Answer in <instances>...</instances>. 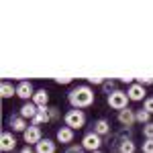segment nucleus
Returning <instances> with one entry per match:
<instances>
[{"label": "nucleus", "mask_w": 153, "mask_h": 153, "mask_svg": "<svg viewBox=\"0 0 153 153\" xmlns=\"http://www.w3.org/2000/svg\"><path fill=\"white\" fill-rule=\"evenodd\" d=\"M104 78H88V84H96V86H102Z\"/></svg>", "instance_id": "obj_27"}, {"label": "nucleus", "mask_w": 153, "mask_h": 153, "mask_svg": "<svg viewBox=\"0 0 153 153\" xmlns=\"http://www.w3.org/2000/svg\"><path fill=\"white\" fill-rule=\"evenodd\" d=\"M35 88H33V84L27 82V80H23V82L16 84V96L21 98V100H25V102H31L33 100V96H35Z\"/></svg>", "instance_id": "obj_5"}, {"label": "nucleus", "mask_w": 153, "mask_h": 153, "mask_svg": "<svg viewBox=\"0 0 153 153\" xmlns=\"http://www.w3.org/2000/svg\"><path fill=\"white\" fill-rule=\"evenodd\" d=\"M135 114H137V123H141L143 127L151 123V114H149L145 108H139V110H135Z\"/></svg>", "instance_id": "obj_19"}, {"label": "nucleus", "mask_w": 153, "mask_h": 153, "mask_svg": "<svg viewBox=\"0 0 153 153\" xmlns=\"http://www.w3.org/2000/svg\"><path fill=\"white\" fill-rule=\"evenodd\" d=\"M100 88H102V92H104L106 96H108V94H112L114 90H118V88H117V82H114V80H104Z\"/></svg>", "instance_id": "obj_20"}, {"label": "nucleus", "mask_w": 153, "mask_h": 153, "mask_svg": "<svg viewBox=\"0 0 153 153\" xmlns=\"http://www.w3.org/2000/svg\"><path fill=\"white\" fill-rule=\"evenodd\" d=\"M51 123V117H49V106H41L39 110H37L35 118L31 120V125L33 127H41V125H47Z\"/></svg>", "instance_id": "obj_10"}, {"label": "nucleus", "mask_w": 153, "mask_h": 153, "mask_svg": "<svg viewBox=\"0 0 153 153\" xmlns=\"http://www.w3.org/2000/svg\"><path fill=\"white\" fill-rule=\"evenodd\" d=\"M137 82L141 86H153V78H137Z\"/></svg>", "instance_id": "obj_26"}, {"label": "nucleus", "mask_w": 153, "mask_h": 153, "mask_svg": "<svg viewBox=\"0 0 153 153\" xmlns=\"http://www.w3.org/2000/svg\"><path fill=\"white\" fill-rule=\"evenodd\" d=\"M37 110H39V106L31 100V102H25V104L21 106V112H19V114H21L23 118H31V120H33L35 114H37Z\"/></svg>", "instance_id": "obj_14"}, {"label": "nucleus", "mask_w": 153, "mask_h": 153, "mask_svg": "<svg viewBox=\"0 0 153 153\" xmlns=\"http://www.w3.org/2000/svg\"><path fill=\"white\" fill-rule=\"evenodd\" d=\"M68 102H70L71 108L82 110V108H88V106L94 104L96 94H94V90L90 88V84H78V86H74L68 92Z\"/></svg>", "instance_id": "obj_1"}, {"label": "nucleus", "mask_w": 153, "mask_h": 153, "mask_svg": "<svg viewBox=\"0 0 153 153\" xmlns=\"http://www.w3.org/2000/svg\"><path fill=\"white\" fill-rule=\"evenodd\" d=\"M143 108H145L149 114H153V96H147V98H145V102H143Z\"/></svg>", "instance_id": "obj_25"}, {"label": "nucleus", "mask_w": 153, "mask_h": 153, "mask_svg": "<svg viewBox=\"0 0 153 153\" xmlns=\"http://www.w3.org/2000/svg\"><path fill=\"white\" fill-rule=\"evenodd\" d=\"M63 123H65V127H70V129H82L84 125H86V112L84 110H78V108H71L68 110L65 114H63Z\"/></svg>", "instance_id": "obj_2"}, {"label": "nucleus", "mask_w": 153, "mask_h": 153, "mask_svg": "<svg viewBox=\"0 0 153 153\" xmlns=\"http://www.w3.org/2000/svg\"><path fill=\"white\" fill-rule=\"evenodd\" d=\"M55 149H57V145H55V141L53 139H41V141L35 145V153H55Z\"/></svg>", "instance_id": "obj_12"}, {"label": "nucleus", "mask_w": 153, "mask_h": 153, "mask_svg": "<svg viewBox=\"0 0 153 153\" xmlns=\"http://www.w3.org/2000/svg\"><path fill=\"white\" fill-rule=\"evenodd\" d=\"M8 125H10V129L14 133H25V131L29 129V125H27V118H23L21 114H12L8 118Z\"/></svg>", "instance_id": "obj_11"}, {"label": "nucleus", "mask_w": 153, "mask_h": 153, "mask_svg": "<svg viewBox=\"0 0 153 153\" xmlns=\"http://www.w3.org/2000/svg\"><path fill=\"white\" fill-rule=\"evenodd\" d=\"M63 153H86V149H84L82 145H68V149Z\"/></svg>", "instance_id": "obj_22"}, {"label": "nucleus", "mask_w": 153, "mask_h": 153, "mask_svg": "<svg viewBox=\"0 0 153 153\" xmlns=\"http://www.w3.org/2000/svg\"><path fill=\"white\" fill-rule=\"evenodd\" d=\"M49 117H51V123H57L59 118H61V110H59L57 106H49Z\"/></svg>", "instance_id": "obj_21"}, {"label": "nucleus", "mask_w": 153, "mask_h": 153, "mask_svg": "<svg viewBox=\"0 0 153 153\" xmlns=\"http://www.w3.org/2000/svg\"><path fill=\"white\" fill-rule=\"evenodd\" d=\"M106 104L110 106L112 110H125V108H129V94L127 92H123V90H114L112 94L106 96Z\"/></svg>", "instance_id": "obj_3"}, {"label": "nucleus", "mask_w": 153, "mask_h": 153, "mask_svg": "<svg viewBox=\"0 0 153 153\" xmlns=\"http://www.w3.org/2000/svg\"><path fill=\"white\" fill-rule=\"evenodd\" d=\"M94 133L100 135V137L110 135V123H108L106 118H98V120H94Z\"/></svg>", "instance_id": "obj_15"}, {"label": "nucleus", "mask_w": 153, "mask_h": 153, "mask_svg": "<svg viewBox=\"0 0 153 153\" xmlns=\"http://www.w3.org/2000/svg\"><path fill=\"white\" fill-rule=\"evenodd\" d=\"M94 153H102V151H94Z\"/></svg>", "instance_id": "obj_32"}, {"label": "nucleus", "mask_w": 153, "mask_h": 153, "mask_svg": "<svg viewBox=\"0 0 153 153\" xmlns=\"http://www.w3.org/2000/svg\"><path fill=\"white\" fill-rule=\"evenodd\" d=\"M16 137L12 135V131H4L2 135H0V149L4 153H10L16 149Z\"/></svg>", "instance_id": "obj_6"}, {"label": "nucleus", "mask_w": 153, "mask_h": 153, "mask_svg": "<svg viewBox=\"0 0 153 153\" xmlns=\"http://www.w3.org/2000/svg\"><path fill=\"white\" fill-rule=\"evenodd\" d=\"M110 153H118V151H110Z\"/></svg>", "instance_id": "obj_31"}, {"label": "nucleus", "mask_w": 153, "mask_h": 153, "mask_svg": "<svg viewBox=\"0 0 153 153\" xmlns=\"http://www.w3.org/2000/svg\"><path fill=\"white\" fill-rule=\"evenodd\" d=\"M33 102H35L39 108H41V106H49V90H45V88L37 90L35 96H33Z\"/></svg>", "instance_id": "obj_16"}, {"label": "nucleus", "mask_w": 153, "mask_h": 153, "mask_svg": "<svg viewBox=\"0 0 153 153\" xmlns=\"http://www.w3.org/2000/svg\"><path fill=\"white\" fill-rule=\"evenodd\" d=\"M0 96L6 100V98H12V96H16V86H12V82H4L0 84Z\"/></svg>", "instance_id": "obj_17"}, {"label": "nucleus", "mask_w": 153, "mask_h": 153, "mask_svg": "<svg viewBox=\"0 0 153 153\" xmlns=\"http://www.w3.org/2000/svg\"><path fill=\"white\" fill-rule=\"evenodd\" d=\"M117 118H118V123H120L123 127H127V129H131V127L137 123V114H135L133 108H125V110H120Z\"/></svg>", "instance_id": "obj_9"}, {"label": "nucleus", "mask_w": 153, "mask_h": 153, "mask_svg": "<svg viewBox=\"0 0 153 153\" xmlns=\"http://www.w3.org/2000/svg\"><path fill=\"white\" fill-rule=\"evenodd\" d=\"M143 137H145V139H153V123H149V125L143 127Z\"/></svg>", "instance_id": "obj_24"}, {"label": "nucleus", "mask_w": 153, "mask_h": 153, "mask_svg": "<svg viewBox=\"0 0 153 153\" xmlns=\"http://www.w3.org/2000/svg\"><path fill=\"white\" fill-rule=\"evenodd\" d=\"M43 137H41V127H29V129L23 133V141L27 143V145H37V143L41 141Z\"/></svg>", "instance_id": "obj_8"}, {"label": "nucleus", "mask_w": 153, "mask_h": 153, "mask_svg": "<svg viewBox=\"0 0 153 153\" xmlns=\"http://www.w3.org/2000/svg\"><path fill=\"white\" fill-rule=\"evenodd\" d=\"M141 149H143V153H153V139H145Z\"/></svg>", "instance_id": "obj_23"}, {"label": "nucleus", "mask_w": 153, "mask_h": 153, "mask_svg": "<svg viewBox=\"0 0 153 153\" xmlns=\"http://www.w3.org/2000/svg\"><path fill=\"white\" fill-rule=\"evenodd\" d=\"M118 153H135L137 151V145H135V141L133 139H125V141L118 143Z\"/></svg>", "instance_id": "obj_18"}, {"label": "nucleus", "mask_w": 153, "mask_h": 153, "mask_svg": "<svg viewBox=\"0 0 153 153\" xmlns=\"http://www.w3.org/2000/svg\"><path fill=\"white\" fill-rule=\"evenodd\" d=\"M120 82H123V84H129V86H131V84H135V82H133V78H120Z\"/></svg>", "instance_id": "obj_30"}, {"label": "nucleus", "mask_w": 153, "mask_h": 153, "mask_svg": "<svg viewBox=\"0 0 153 153\" xmlns=\"http://www.w3.org/2000/svg\"><path fill=\"white\" fill-rule=\"evenodd\" d=\"M127 94H129V100L131 102H145V98H147V92H145V86H141L139 82L131 84L129 90H127Z\"/></svg>", "instance_id": "obj_7"}, {"label": "nucleus", "mask_w": 153, "mask_h": 153, "mask_svg": "<svg viewBox=\"0 0 153 153\" xmlns=\"http://www.w3.org/2000/svg\"><path fill=\"white\" fill-rule=\"evenodd\" d=\"M55 139H57V143L71 145V141H74V129H70V127H59Z\"/></svg>", "instance_id": "obj_13"}, {"label": "nucleus", "mask_w": 153, "mask_h": 153, "mask_svg": "<svg viewBox=\"0 0 153 153\" xmlns=\"http://www.w3.org/2000/svg\"><path fill=\"white\" fill-rule=\"evenodd\" d=\"M55 82H57V84H70L71 78H55Z\"/></svg>", "instance_id": "obj_29"}, {"label": "nucleus", "mask_w": 153, "mask_h": 153, "mask_svg": "<svg viewBox=\"0 0 153 153\" xmlns=\"http://www.w3.org/2000/svg\"><path fill=\"white\" fill-rule=\"evenodd\" d=\"M19 153H35V149H33L31 145H25V147H23V149H21Z\"/></svg>", "instance_id": "obj_28"}, {"label": "nucleus", "mask_w": 153, "mask_h": 153, "mask_svg": "<svg viewBox=\"0 0 153 153\" xmlns=\"http://www.w3.org/2000/svg\"><path fill=\"white\" fill-rule=\"evenodd\" d=\"M102 143H104V141H102V137H100V135H96L94 131H90V133H86V135L82 137V143H80V145H82L86 151L94 153V151H100Z\"/></svg>", "instance_id": "obj_4"}]
</instances>
